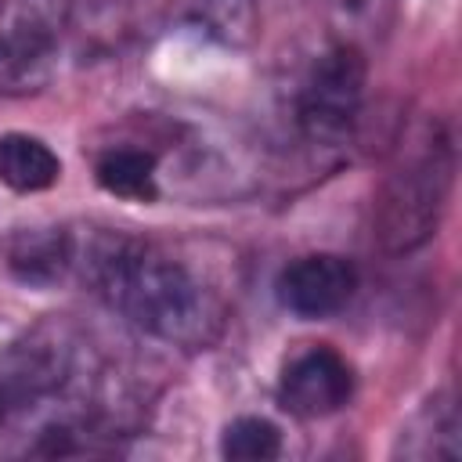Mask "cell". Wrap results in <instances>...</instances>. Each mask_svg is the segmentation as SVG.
<instances>
[{"mask_svg": "<svg viewBox=\"0 0 462 462\" xmlns=\"http://www.w3.org/2000/svg\"><path fill=\"white\" fill-rule=\"evenodd\" d=\"M72 282L137 332L188 354L217 346L231 318L227 292L188 256L116 227H72Z\"/></svg>", "mask_w": 462, "mask_h": 462, "instance_id": "obj_1", "label": "cell"}, {"mask_svg": "<svg viewBox=\"0 0 462 462\" xmlns=\"http://www.w3.org/2000/svg\"><path fill=\"white\" fill-rule=\"evenodd\" d=\"M455 180V144L437 116L415 119L393 148V159L379 180L372 235L383 253L401 256L426 245L448 209Z\"/></svg>", "mask_w": 462, "mask_h": 462, "instance_id": "obj_2", "label": "cell"}, {"mask_svg": "<svg viewBox=\"0 0 462 462\" xmlns=\"http://www.w3.org/2000/svg\"><path fill=\"white\" fill-rule=\"evenodd\" d=\"M368 65L354 40L328 43L300 76L292 94V119L310 148H343L365 108Z\"/></svg>", "mask_w": 462, "mask_h": 462, "instance_id": "obj_3", "label": "cell"}, {"mask_svg": "<svg viewBox=\"0 0 462 462\" xmlns=\"http://www.w3.org/2000/svg\"><path fill=\"white\" fill-rule=\"evenodd\" d=\"M72 0H0V83L4 94L43 83L69 29Z\"/></svg>", "mask_w": 462, "mask_h": 462, "instance_id": "obj_4", "label": "cell"}, {"mask_svg": "<svg viewBox=\"0 0 462 462\" xmlns=\"http://www.w3.org/2000/svg\"><path fill=\"white\" fill-rule=\"evenodd\" d=\"M354 365L328 343H307L292 350L278 372V404L292 419L314 422L343 411L354 401Z\"/></svg>", "mask_w": 462, "mask_h": 462, "instance_id": "obj_5", "label": "cell"}, {"mask_svg": "<svg viewBox=\"0 0 462 462\" xmlns=\"http://www.w3.org/2000/svg\"><path fill=\"white\" fill-rule=\"evenodd\" d=\"M361 274L339 253H303L274 278V300L300 321H328L350 307Z\"/></svg>", "mask_w": 462, "mask_h": 462, "instance_id": "obj_6", "label": "cell"}, {"mask_svg": "<svg viewBox=\"0 0 462 462\" xmlns=\"http://www.w3.org/2000/svg\"><path fill=\"white\" fill-rule=\"evenodd\" d=\"M159 152L141 141H116L94 155V184L123 202H155L159 188Z\"/></svg>", "mask_w": 462, "mask_h": 462, "instance_id": "obj_7", "label": "cell"}, {"mask_svg": "<svg viewBox=\"0 0 462 462\" xmlns=\"http://www.w3.org/2000/svg\"><path fill=\"white\" fill-rule=\"evenodd\" d=\"M462 422H458V404L451 393H433L422 401L419 411L408 415L393 440V458H411V462H455L462 444H458Z\"/></svg>", "mask_w": 462, "mask_h": 462, "instance_id": "obj_8", "label": "cell"}, {"mask_svg": "<svg viewBox=\"0 0 462 462\" xmlns=\"http://www.w3.org/2000/svg\"><path fill=\"white\" fill-rule=\"evenodd\" d=\"M61 180L58 152L25 130L0 134V184L14 195H40Z\"/></svg>", "mask_w": 462, "mask_h": 462, "instance_id": "obj_9", "label": "cell"}, {"mask_svg": "<svg viewBox=\"0 0 462 462\" xmlns=\"http://www.w3.org/2000/svg\"><path fill=\"white\" fill-rule=\"evenodd\" d=\"M220 455L231 462H271L282 455V430L263 415H238L220 433Z\"/></svg>", "mask_w": 462, "mask_h": 462, "instance_id": "obj_10", "label": "cell"}, {"mask_svg": "<svg viewBox=\"0 0 462 462\" xmlns=\"http://www.w3.org/2000/svg\"><path fill=\"white\" fill-rule=\"evenodd\" d=\"M202 25L227 47H245L256 32V0H202Z\"/></svg>", "mask_w": 462, "mask_h": 462, "instance_id": "obj_11", "label": "cell"}, {"mask_svg": "<svg viewBox=\"0 0 462 462\" xmlns=\"http://www.w3.org/2000/svg\"><path fill=\"white\" fill-rule=\"evenodd\" d=\"M4 415H7V401H4V393H0V426H4Z\"/></svg>", "mask_w": 462, "mask_h": 462, "instance_id": "obj_12", "label": "cell"}]
</instances>
